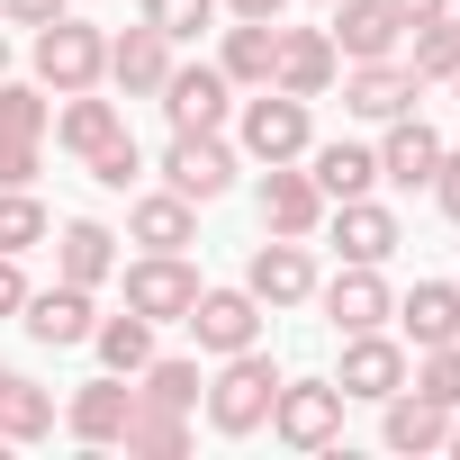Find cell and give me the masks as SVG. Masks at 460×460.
Masks as SVG:
<instances>
[{"label":"cell","mask_w":460,"mask_h":460,"mask_svg":"<svg viewBox=\"0 0 460 460\" xmlns=\"http://www.w3.org/2000/svg\"><path fill=\"white\" fill-rule=\"evenodd\" d=\"M28 307V280H19V253H0V316Z\"/></svg>","instance_id":"obj_41"},{"label":"cell","mask_w":460,"mask_h":460,"mask_svg":"<svg viewBox=\"0 0 460 460\" xmlns=\"http://www.w3.org/2000/svg\"><path fill=\"white\" fill-rule=\"evenodd\" d=\"M388 10H397V19L415 28V19H442V10H451V0H388Z\"/></svg>","instance_id":"obj_43"},{"label":"cell","mask_w":460,"mask_h":460,"mask_svg":"<svg viewBox=\"0 0 460 460\" xmlns=\"http://www.w3.org/2000/svg\"><path fill=\"white\" fill-rule=\"evenodd\" d=\"M109 271H118V235H109L100 217H73L64 235H55V280H82V289H100Z\"/></svg>","instance_id":"obj_24"},{"label":"cell","mask_w":460,"mask_h":460,"mask_svg":"<svg viewBox=\"0 0 460 460\" xmlns=\"http://www.w3.org/2000/svg\"><path fill=\"white\" fill-rule=\"evenodd\" d=\"M37 82H46L55 100H64V91H100V82H109V37H100L91 19H73V10L46 19V28H37Z\"/></svg>","instance_id":"obj_2"},{"label":"cell","mask_w":460,"mask_h":460,"mask_svg":"<svg viewBox=\"0 0 460 460\" xmlns=\"http://www.w3.org/2000/svg\"><path fill=\"white\" fill-rule=\"evenodd\" d=\"M181 325L199 334V352H217V361H226V352L262 343V298H253V289H199Z\"/></svg>","instance_id":"obj_6"},{"label":"cell","mask_w":460,"mask_h":460,"mask_svg":"<svg viewBox=\"0 0 460 460\" xmlns=\"http://www.w3.org/2000/svg\"><path fill=\"white\" fill-rule=\"evenodd\" d=\"M433 172H442V136L406 109V118H388V145H379V181H397V190H433Z\"/></svg>","instance_id":"obj_17"},{"label":"cell","mask_w":460,"mask_h":460,"mask_svg":"<svg viewBox=\"0 0 460 460\" xmlns=\"http://www.w3.org/2000/svg\"><path fill=\"white\" fill-rule=\"evenodd\" d=\"M55 433V397L37 388V379H0V442H46Z\"/></svg>","instance_id":"obj_29"},{"label":"cell","mask_w":460,"mask_h":460,"mask_svg":"<svg viewBox=\"0 0 460 460\" xmlns=\"http://www.w3.org/2000/svg\"><path fill=\"white\" fill-rule=\"evenodd\" d=\"M199 388H208V379H199V361H145V370H136V397H154V406H181V415L199 406Z\"/></svg>","instance_id":"obj_32"},{"label":"cell","mask_w":460,"mask_h":460,"mask_svg":"<svg viewBox=\"0 0 460 460\" xmlns=\"http://www.w3.org/2000/svg\"><path fill=\"white\" fill-rule=\"evenodd\" d=\"M298 163H307V181L325 190V208H334V199H370V181H379V154H370V145H307Z\"/></svg>","instance_id":"obj_25"},{"label":"cell","mask_w":460,"mask_h":460,"mask_svg":"<svg viewBox=\"0 0 460 460\" xmlns=\"http://www.w3.org/2000/svg\"><path fill=\"white\" fill-rule=\"evenodd\" d=\"M46 118H55V109H46L28 82H10V73H0V136H46Z\"/></svg>","instance_id":"obj_36"},{"label":"cell","mask_w":460,"mask_h":460,"mask_svg":"<svg viewBox=\"0 0 460 460\" xmlns=\"http://www.w3.org/2000/svg\"><path fill=\"white\" fill-rule=\"evenodd\" d=\"M271 64H280V19H235V28H226L217 73L235 82V91H262V82H271Z\"/></svg>","instance_id":"obj_23"},{"label":"cell","mask_w":460,"mask_h":460,"mask_svg":"<svg viewBox=\"0 0 460 460\" xmlns=\"http://www.w3.org/2000/svg\"><path fill=\"white\" fill-rule=\"evenodd\" d=\"M388 316L406 325V343H415V352H424V343H460V280H415Z\"/></svg>","instance_id":"obj_21"},{"label":"cell","mask_w":460,"mask_h":460,"mask_svg":"<svg viewBox=\"0 0 460 460\" xmlns=\"http://www.w3.org/2000/svg\"><path fill=\"white\" fill-rule=\"evenodd\" d=\"M334 388H343V397H370V406L397 397V388H406V343H388L379 325H370V334H343V370H334Z\"/></svg>","instance_id":"obj_12"},{"label":"cell","mask_w":460,"mask_h":460,"mask_svg":"<svg viewBox=\"0 0 460 460\" xmlns=\"http://www.w3.org/2000/svg\"><path fill=\"white\" fill-rule=\"evenodd\" d=\"M127 235H136L145 253H190V244H199V208H190L181 190H145V199L127 208Z\"/></svg>","instance_id":"obj_19"},{"label":"cell","mask_w":460,"mask_h":460,"mask_svg":"<svg viewBox=\"0 0 460 460\" xmlns=\"http://www.w3.org/2000/svg\"><path fill=\"white\" fill-rule=\"evenodd\" d=\"M163 73H172V37H163V28H127V37H109V82H118L127 100H154Z\"/></svg>","instance_id":"obj_20"},{"label":"cell","mask_w":460,"mask_h":460,"mask_svg":"<svg viewBox=\"0 0 460 460\" xmlns=\"http://www.w3.org/2000/svg\"><path fill=\"white\" fill-rule=\"evenodd\" d=\"M451 10H460V0H451Z\"/></svg>","instance_id":"obj_48"},{"label":"cell","mask_w":460,"mask_h":460,"mask_svg":"<svg viewBox=\"0 0 460 460\" xmlns=\"http://www.w3.org/2000/svg\"><path fill=\"white\" fill-rule=\"evenodd\" d=\"M271 433H280L289 451H334V442H343V388H334V379H280Z\"/></svg>","instance_id":"obj_4"},{"label":"cell","mask_w":460,"mask_h":460,"mask_svg":"<svg viewBox=\"0 0 460 460\" xmlns=\"http://www.w3.org/2000/svg\"><path fill=\"white\" fill-rule=\"evenodd\" d=\"M334 73H343V55H334V37H325V28H280L271 91H289V100H325V91H334Z\"/></svg>","instance_id":"obj_10"},{"label":"cell","mask_w":460,"mask_h":460,"mask_svg":"<svg viewBox=\"0 0 460 460\" xmlns=\"http://www.w3.org/2000/svg\"><path fill=\"white\" fill-rule=\"evenodd\" d=\"M145 28H163V37L181 46V37L217 28V0H145Z\"/></svg>","instance_id":"obj_35"},{"label":"cell","mask_w":460,"mask_h":460,"mask_svg":"<svg viewBox=\"0 0 460 460\" xmlns=\"http://www.w3.org/2000/svg\"><path fill=\"white\" fill-rule=\"evenodd\" d=\"M37 145L46 136H0V190H28L37 181Z\"/></svg>","instance_id":"obj_38"},{"label":"cell","mask_w":460,"mask_h":460,"mask_svg":"<svg viewBox=\"0 0 460 460\" xmlns=\"http://www.w3.org/2000/svg\"><path fill=\"white\" fill-rule=\"evenodd\" d=\"M244 289L262 307H307L316 298V262H307V235H271L253 262H244Z\"/></svg>","instance_id":"obj_9"},{"label":"cell","mask_w":460,"mask_h":460,"mask_svg":"<svg viewBox=\"0 0 460 460\" xmlns=\"http://www.w3.org/2000/svg\"><path fill=\"white\" fill-rule=\"evenodd\" d=\"M0 73H10V37H0Z\"/></svg>","instance_id":"obj_45"},{"label":"cell","mask_w":460,"mask_h":460,"mask_svg":"<svg viewBox=\"0 0 460 460\" xmlns=\"http://www.w3.org/2000/svg\"><path fill=\"white\" fill-rule=\"evenodd\" d=\"M154 100H163L172 136H217V127H226V109H235V82H226L217 64H172Z\"/></svg>","instance_id":"obj_5"},{"label":"cell","mask_w":460,"mask_h":460,"mask_svg":"<svg viewBox=\"0 0 460 460\" xmlns=\"http://www.w3.org/2000/svg\"><path fill=\"white\" fill-rule=\"evenodd\" d=\"M388 406V451H442L451 442V406H433V397H415V388H397V397H379Z\"/></svg>","instance_id":"obj_26"},{"label":"cell","mask_w":460,"mask_h":460,"mask_svg":"<svg viewBox=\"0 0 460 460\" xmlns=\"http://www.w3.org/2000/svg\"><path fill=\"white\" fill-rule=\"evenodd\" d=\"M28 244H46V208H37V190H0V253H28Z\"/></svg>","instance_id":"obj_34"},{"label":"cell","mask_w":460,"mask_h":460,"mask_svg":"<svg viewBox=\"0 0 460 460\" xmlns=\"http://www.w3.org/2000/svg\"><path fill=\"white\" fill-rule=\"evenodd\" d=\"M0 379H10V361H0Z\"/></svg>","instance_id":"obj_46"},{"label":"cell","mask_w":460,"mask_h":460,"mask_svg":"<svg viewBox=\"0 0 460 460\" xmlns=\"http://www.w3.org/2000/svg\"><path fill=\"white\" fill-rule=\"evenodd\" d=\"M433 199H442V217L460 226V154H442V172H433Z\"/></svg>","instance_id":"obj_39"},{"label":"cell","mask_w":460,"mask_h":460,"mask_svg":"<svg viewBox=\"0 0 460 460\" xmlns=\"http://www.w3.org/2000/svg\"><path fill=\"white\" fill-rule=\"evenodd\" d=\"M91 343H100V361H109L118 379H136V370L154 361V325H145L136 307H127V316H100V325H91Z\"/></svg>","instance_id":"obj_30"},{"label":"cell","mask_w":460,"mask_h":460,"mask_svg":"<svg viewBox=\"0 0 460 460\" xmlns=\"http://www.w3.org/2000/svg\"><path fill=\"white\" fill-rule=\"evenodd\" d=\"M406 388L433 397V406H460V343H424L415 370H406Z\"/></svg>","instance_id":"obj_33"},{"label":"cell","mask_w":460,"mask_h":460,"mask_svg":"<svg viewBox=\"0 0 460 460\" xmlns=\"http://www.w3.org/2000/svg\"><path fill=\"white\" fill-rule=\"evenodd\" d=\"M235 145L253 154V163H298L307 145H316V127H307V100H289V91H253L244 100V118H235Z\"/></svg>","instance_id":"obj_3"},{"label":"cell","mask_w":460,"mask_h":460,"mask_svg":"<svg viewBox=\"0 0 460 460\" xmlns=\"http://www.w3.org/2000/svg\"><path fill=\"white\" fill-rule=\"evenodd\" d=\"M442 451H460V406H451V442H442Z\"/></svg>","instance_id":"obj_44"},{"label":"cell","mask_w":460,"mask_h":460,"mask_svg":"<svg viewBox=\"0 0 460 460\" xmlns=\"http://www.w3.org/2000/svg\"><path fill=\"white\" fill-rule=\"evenodd\" d=\"M406 235H397V217L379 199H334V253L343 262H388Z\"/></svg>","instance_id":"obj_22"},{"label":"cell","mask_w":460,"mask_h":460,"mask_svg":"<svg viewBox=\"0 0 460 460\" xmlns=\"http://www.w3.org/2000/svg\"><path fill=\"white\" fill-rule=\"evenodd\" d=\"M217 10H226V19H280L289 0H217Z\"/></svg>","instance_id":"obj_42"},{"label":"cell","mask_w":460,"mask_h":460,"mask_svg":"<svg viewBox=\"0 0 460 460\" xmlns=\"http://www.w3.org/2000/svg\"><path fill=\"white\" fill-rule=\"evenodd\" d=\"M163 190H181L190 208L226 199V190H235V145H226V136H172V154H163Z\"/></svg>","instance_id":"obj_7"},{"label":"cell","mask_w":460,"mask_h":460,"mask_svg":"<svg viewBox=\"0 0 460 460\" xmlns=\"http://www.w3.org/2000/svg\"><path fill=\"white\" fill-rule=\"evenodd\" d=\"M316 298H325V325H334V334H370V325H388V307H397L388 280H379V262H343Z\"/></svg>","instance_id":"obj_11"},{"label":"cell","mask_w":460,"mask_h":460,"mask_svg":"<svg viewBox=\"0 0 460 460\" xmlns=\"http://www.w3.org/2000/svg\"><path fill=\"white\" fill-rule=\"evenodd\" d=\"M82 163H91V181H100V190H127V181L145 172V154H136V136H127V127H118L100 154H82Z\"/></svg>","instance_id":"obj_37"},{"label":"cell","mask_w":460,"mask_h":460,"mask_svg":"<svg viewBox=\"0 0 460 460\" xmlns=\"http://www.w3.org/2000/svg\"><path fill=\"white\" fill-rule=\"evenodd\" d=\"M118 127H127V118H118V100H100V91H64V109H55V145H64V154H100Z\"/></svg>","instance_id":"obj_27"},{"label":"cell","mask_w":460,"mask_h":460,"mask_svg":"<svg viewBox=\"0 0 460 460\" xmlns=\"http://www.w3.org/2000/svg\"><path fill=\"white\" fill-rule=\"evenodd\" d=\"M136 460H181L190 451V415L181 406H154V397H136V415H127V433H118Z\"/></svg>","instance_id":"obj_28"},{"label":"cell","mask_w":460,"mask_h":460,"mask_svg":"<svg viewBox=\"0 0 460 460\" xmlns=\"http://www.w3.org/2000/svg\"><path fill=\"white\" fill-rule=\"evenodd\" d=\"M316 226H325V190L307 172L271 163L262 172V235H316Z\"/></svg>","instance_id":"obj_16"},{"label":"cell","mask_w":460,"mask_h":460,"mask_svg":"<svg viewBox=\"0 0 460 460\" xmlns=\"http://www.w3.org/2000/svg\"><path fill=\"white\" fill-rule=\"evenodd\" d=\"M0 10H10L19 28H46V19H64V10H73V0H0Z\"/></svg>","instance_id":"obj_40"},{"label":"cell","mask_w":460,"mask_h":460,"mask_svg":"<svg viewBox=\"0 0 460 460\" xmlns=\"http://www.w3.org/2000/svg\"><path fill=\"white\" fill-rule=\"evenodd\" d=\"M190 298H199V271H190L181 253H145V262H127V307H136L145 325H181Z\"/></svg>","instance_id":"obj_8"},{"label":"cell","mask_w":460,"mask_h":460,"mask_svg":"<svg viewBox=\"0 0 460 460\" xmlns=\"http://www.w3.org/2000/svg\"><path fill=\"white\" fill-rule=\"evenodd\" d=\"M325 10H334V55L343 64H379V55H397V37H406V19L388 10V0H325Z\"/></svg>","instance_id":"obj_13"},{"label":"cell","mask_w":460,"mask_h":460,"mask_svg":"<svg viewBox=\"0 0 460 460\" xmlns=\"http://www.w3.org/2000/svg\"><path fill=\"white\" fill-rule=\"evenodd\" d=\"M451 91H460V73H451Z\"/></svg>","instance_id":"obj_47"},{"label":"cell","mask_w":460,"mask_h":460,"mask_svg":"<svg viewBox=\"0 0 460 460\" xmlns=\"http://www.w3.org/2000/svg\"><path fill=\"white\" fill-rule=\"evenodd\" d=\"M415 91H424V82H415L397 55H379V64H352V73H343V109H352V118H370V127L406 118V109H415Z\"/></svg>","instance_id":"obj_14"},{"label":"cell","mask_w":460,"mask_h":460,"mask_svg":"<svg viewBox=\"0 0 460 460\" xmlns=\"http://www.w3.org/2000/svg\"><path fill=\"white\" fill-rule=\"evenodd\" d=\"M19 325H28L37 343H55V352H64V343H91V325H100V316H91V289H82V280H55V289H28Z\"/></svg>","instance_id":"obj_15"},{"label":"cell","mask_w":460,"mask_h":460,"mask_svg":"<svg viewBox=\"0 0 460 460\" xmlns=\"http://www.w3.org/2000/svg\"><path fill=\"white\" fill-rule=\"evenodd\" d=\"M271 397H280V370H271L262 343H244V352H226V370L208 379V424H217L226 442H244V433L271 424Z\"/></svg>","instance_id":"obj_1"},{"label":"cell","mask_w":460,"mask_h":460,"mask_svg":"<svg viewBox=\"0 0 460 460\" xmlns=\"http://www.w3.org/2000/svg\"><path fill=\"white\" fill-rule=\"evenodd\" d=\"M127 415H136V388L109 370V379H91V388H73V406H64V424H73V442H91V451H109L118 433H127Z\"/></svg>","instance_id":"obj_18"},{"label":"cell","mask_w":460,"mask_h":460,"mask_svg":"<svg viewBox=\"0 0 460 460\" xmlns=\"http://www.w3.org/2000/svg\"><path fill=\"white\" fill-rule=\"evenodd\" d=\"M415 82H451L460 73V10H442V19H415V64H406Z\"/></svg>","instance_id":"obj_31"}]
</instances>
